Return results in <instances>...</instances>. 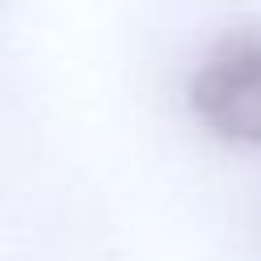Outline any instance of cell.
Instances as JSON below:
<instances>
[{
  "label": "cell",
  "instance_id": "1",
  "mask_svg": "<svg viewBox=\"0 0 261 261\" xmlns=\"http://www.w3.org/2000/svg\"><path fill=\"white\" fill-rule=\"evenodd\" d=\"M192 118L228 147H261V29L216 37L188 73Z\"/></svg>",
  "mask_w": 261,
  "mask_h": 261
}]
</instances>
